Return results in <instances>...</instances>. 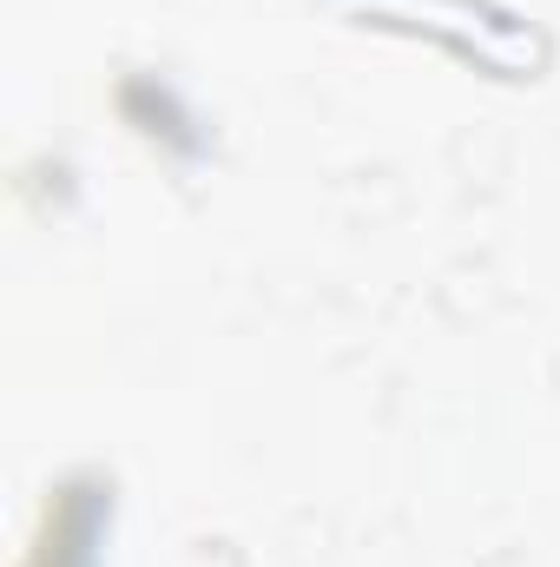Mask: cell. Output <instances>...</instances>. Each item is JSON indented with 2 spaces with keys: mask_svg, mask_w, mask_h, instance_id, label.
<instances>
[{
  "mask_svg": "<svg viewBox=\"0 0 560 567\" xmlns=\"http://www.w3.org/2000/svg\"><path fill=\"white\" fill-rule=\"evenodd\" d=\"M113 508H120L113 475H100V468L60 475L40 502V522H33L20 567H100L106 542H113Z\"/></svg>",
  "mask_w": 560,
  "mask_h": 567,
  "instance_id": "1",
  "label": "cell"
}]
</instances>
